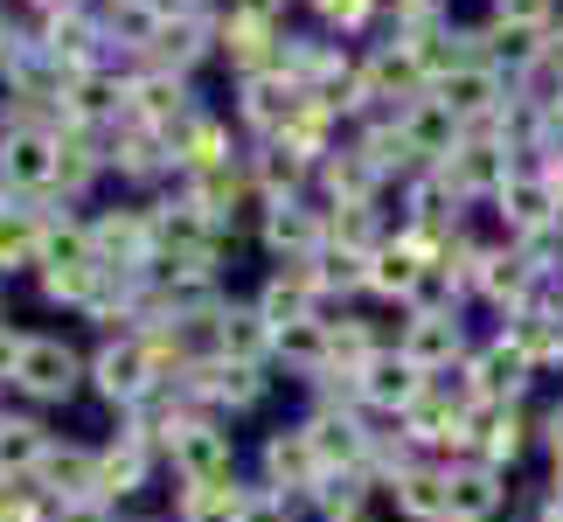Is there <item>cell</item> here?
<instances>
[{
  "mask_svg": "<svg viewBox=\"0 0 563 522\" xmlns=\"http://www.w3.org/2000/svg\"><path fill=\"white\" fill-rule=\"evenodd\" d=\"M8 398L21 411H63V404L91 398V348H77L63 328H29Z\"/></svg>",
  "mask_w": 563,
  "mask_h": 522,
  "instance_id": "obj_1",
  "label": "cell"
},
{
  "mask_svg": "<svg viewBox=\"0 0 563 522\" xmlns=\"http://www.w3.org/2000/svg\"><path fill=\"white\" fill-rule=\"evenodd\" d=\"M161 383H175V362H167L161 335H140V328L98 335V348H91V398L112 411V418H125V411H133L140 398H154Z\"/></svg>",
  "mask_w": 563,
  "mask_h": 522,
  "instance_id": "obj_2",
  "label": "cell"
},
{
  "mask_svg": "<svg viewBox=\"0 0 563 522\" xmlns=\"http://www.w3.org/2000/svg\"><path fill=\"white\" fill-rule=\"evenodd\" d=\"M161 460H167V481L175 488H209V481H236V474H244V446H236L230 418L188 411V418L167 425Z\"/></svg>",
  "mask_w": 563,
  "mask_h": 522,
  "instance_id": "obj_3",
  "label": "cell"
},
{
  "mask_svg": "<svg viewBox=\"0 0 563 522\" xmlns=\"http://www.w3.org/2000/svg\"><path fill=\"white\" fill-rule=\"evenodd\" d=\"M460 377L473 390V404H529L536 383H543V369H536V356L508 328H494V335L473 341V356L460 362Z\"/></svg>",
  "mask_w": 563,
  "mask_h": 522,
  "instance_id": "obj_4",
  "label": "cell"
},
{
  "mask_svg": "<svg viewBox=\"0 0 563 522\" xmlns=\"http://www.w3.org/2000/svg\"><path fill=\"white\" fill-rule=\"evenodd\" d=\"M91 224V251H98V265L104 272H154V209H146V195H133V203H104L84 216Z\"/></svg>",
  "mask_w": 563,
  "mask_h": 522,
  "instance_id": "obj_5",
  "label": "cell"
},
{
  "mask_svg": "<svg viewBox=\"0 0 563 522\" xmlns=\"http://www.w3.org/2000/svg\"><path fill=\"white\" fill-rule=\"evenodd\" d=\"M161 474H167L161 439H146V432H133V425H119V432H104V439H98V502L133 509Z\"/></svg>",
  "mask_w": 563,
  "mask_h": 522,
  "instance_id": "obj_6",
  "label": "cell"
},
{
  "mask_svg": "<svg viewBox=\"0 0 563 522\" xmlns=\"http://www.w3.org/2000/svg\"><path fill=\"white\" fill-rule=\"evenodd\" d=\"M515 167H522V146H515L501 126H487V133H466L460 146H452V161H445L439 174L452 182V195L473 209V203H494V195L508 188Z\"/></svg>",
  "mask_w": 563,
  "mask_h": 522,
  "instance_id": "obj_7",
  "label": "cell"
},
{
  "mask_svg": "<svg viewBox=\"0 0 563 522\" xmlns=\"http://www.w3.org/2000/svg\"><path fill=\"white\" fill-rule=\"evenodd\" d=\"M0 188L49 203V188H56V126L49 119H0Z\"/></svg>",
  "mask_w": 563,
  "mask_h": 522,
  "instance_id": "obj_8",
  "label": "cell"
},
{
  "mask_svg": "<svg viewBox=\"0 0 563 522\" xmlns=\"http://www.w3.org/2000/svg\"><path fill=\"white\" fill-rule=\"evenodd\" d=\"M424 383H431V377L404 356V348H383V356H369L362 369H349V398L369 411L376 425H397L404 411L424 398Z\"/></svg>",
  "mask_w": 563,
  "mask_h": 522,
  "instance_id": "obj_9",
  "label": "cell"
},
{
  "mask_svg": "<svg viewBox=\"0 0 563 522\" xmlns=\"http://www.w3.org/2000/svg\"><path fill=\"white\" fill-rule=\"evenodd\" d=\"M431 98H439L466 133H487V126L508 119L515 84H508V70H494V63H460V70H445L439 84H431Z\"/></svg>",
  "mask_w": 563,
  "mask_h": 522,
  "instance_id": "obj_10",
  "label": "cell"
},
{
  "mask_svg": "<svg viewBox=\"0 0 563 522\" xmlns=\"http://www.w3.org/2000/svg\"><path fill=\"white\" fill-rule=\"evenodd\" d=\"M307 98H313L307 84H299L292 70H278V63H272V70L236 77V105H230V112H236V126H244L251 146H257V140H278V133H286V126L299 119V105H307Z\"/></svg>",
  "mask_w": 563,
  "mask_h": 522,
  "instance_id": "obj_11",
  "label": "cell"
},
{
  "mask_svg": "<svg viewBox=\"0 0 563 522\" xmlns=\"http://www.w3.org/2000/svg\"><path fill=\"white\" fill-rule=\"evenodd\" d=\"M529 446H536V411L529 404H473L466 411V453L460 460H487V467L515 474L529 460Z\"/></svg>",
  "mask_w": 563,
  "mask_h": 522,
  "instance_id": "obj_12",
  "label": "cell"
},
{
  "mask_svg": "<svg viewBox=\"0 0 563 522\" xmlns=\"http://www.w3.org/2000/svg\"><path fill=\"white\" fill-rule=\"evenodd\" d=\"M251 481L307 509V494L320 488V460H313V446H307V432H299V418H292V425H272L265 439H257V453H251Z\"/></svg>",
  "mask_w": 563,
  "mask_h": 522,
  "instance_id": "obj_13",
  "label": "cell"
},
{
  "mask_svg": "<svg viewBox=\"0 0 563 522\" xmlns=\"http://www.w3.org/2000/svg\"><path fill=\"white\" fill-rule=\"evenodd\" d=\"M251 237L272 251V265H286V258H313L320 244H328V209H320L313 195H278V203H257Z\"/></svg>",
  "mask_w": 563,
  "mask_h": 522,
  "instance_id": "obj_14",
  "label": "cell"
},
{
  "mask_svg": "<svg viewBox=\"0 0 563 522\" xmlns=\"http://www.w3.org/2000/svg\"><path fill=\"white\" fill-rule=\"evenodd\" d=\"M278 50H286V21H278V14H257V8H236V0H223V14H216V56H223L236 77L272 70Z\"/></svg>",
  "mask_w": 563,
  "mask_h": 522,
  "instance_id": "obj_15",
  "label": "cell"
},
{
  "mask_svg": "<svg viewBox=\"0 0 563 522\" xmlns=\"http://www.w3.org/2000/svg\"><path fill=\"white\" fill-rule=\"evenodd\" d=\"M473 341H481V335L466 328V307H460V314H397V348L424 369V377L460 369V362L473 356Z\"/></svg>",
  "mask_w": 563,
  "mask_h": 522,
  "instance_id": "obj_16",
  "label": "cell"
},
{
  "mask_svg": "<svg viewBox=\"0 0 563 522\" xmlns=\"http://www.w3.org/2000/svg\"><path fill=\"white\" fill-rule=\"evenodd\" d=\"M494 224H501L508 244H536V237H550L556 230V182L543 167H515L508 174V188L494 195Z\"/></svg>",
  "mask_w": 563,
  "mask_h": 522,
  "instance_id": "obj_17",
  "label": "cell"
},
{
  "mask_svg": "<svg viewBox=\"0 0 563 522\" xmlns=\"http://www.w3.org/2000/svg\"><path fill=\"white\" fill-rule=\"evenodd\" d=\"M188 112H195V77L154 70V63H125V119H133V126L175 133Z\"/></svg>",
  "mask_w": 563,
  "mask_h": 522,
  "instance_id": "obj_18",
  "label": "cell"
},
{
  "mask_svg": "<svg viewBox=\"0 0 563 522\" xmlns=\"http://www.w3.org/2000/svg\"><path fill=\"white\" fill-rule=\"evenodd\" d=\"M49 216H56V203L0 188V286H8V279H35L42 244H49Z\"/></svg>",
  "mask_w": 563,
  "mask_h": 522,
  "instance_id": "obj_19",
  "label": "cell"
},
{
  "mask_svg": "<svg viewBox=\"0 0 563 522\" xmlns=\"http://www.w3.org/2000/svg\"><path fill=\"white\" fill-rule=\"evenodd\" d=\"M515 509V474L487 460H445V522H501Z\"/></svg>",
  "mask_w": 563,
  "mask_h": 522,
  "instance_id": "obj_20",
  "label": "cell"
},
{
  "mask_svg": "<svg viewBox=\"0 0 563 522\" xmlns=\"http://www.w3.org/2000/svg\"><path fill=\"white\" fill-rule=\"evenodd\" d=\"M439 251H424L418 237H410L404 224L383 237V244L369 251V286H362V300H376V307H389V314H404L410 307V293H418V279H424V265Z\"/></svg>",
  "mask_w": 563,
  "mask_h": 522,
  "instance_id": "obj_21",
  "label": "cell"
},
{
  "mask_svg": "<svg viewBox=\"0 0 563 522\" xmlns=\"http://www.w3.org/2000/svg\"><path fill=\"white\" fill-rule=\"evenodd\" d=\"M251 307L265 314V328H292V320H313V314H328V293H320V272H313V258H286V265H272L265 272V286L251 293Z\"/></svg>",
  "mask_w": 563,
  "mask_h": 522,
  "instance_id": "obj_22",
  "label": "cell"
},
{
  "mask_svg": "<svg viewBox=\"0 0 563 522\" xmlns=\"http://www.w3.org/2000/svg\"><path fill=\"white\" fill-rule=\"evenodd\" d=\"M104 154H112V174L125 188L140 195H161L167 182H175V154H167V133H154V126H133L119 119L112 133H104Z\"/></svg>",
  "mask_w": 563,
  "mask_h": 522,
  "instance_id": "obj_23",
  "label": "cell"
},
{
  "mask_svg": "<svg viewBox=\"0 0 563 522\" xmlns=\"http://www.w3.org/2000/svg\"><path fill=\"white\" fill-rule=\"evenodd\" d=\"M112 182V154H104V133H77V126H56V209H84L91 188Z\"/></svg>",
  "mask_w": 563,
  "mask_h": 522,
  "instance_id": "obj_24",
  "label": "cell"
},
{
  "mask_svg": "<svg viewBox=\"0 0 563 522\" xmlns=\"http://www.w3.org/2000/svg\"><path fill=\"white\" fill-rule=\"evenodd\" d=\"M167 154H175V182H188V174H216V167L244 161V146L230 140V119H223V112L195 105L175 133H167Z\"/></svg>",
  "mask_w": 563,
  "mask_h": 522,
  "instance_id": "obj_25",
  "label": "cell"
},
{
  "mask_svg": "<svg viewBox=\"0 0 563 522\" xmlns=\"http://www.w3.org/2000/svg\"><path fill=\"white\" fill-rule=\"evenodd\" d=\"M119 119H125V63L77 70L70 91H63V126H77V133H112Z\"/></svg>",
  "mask_w": 563,
  "mask_h": 522,
  "instance_id": "obj_26",
  "label": "cell"
},
{
  "mask_svg": "<svg viewBox=\"0 0 563 522\" xmlns=\"http://www.w3.org/2000/svg\"><path fill=\"white\" fill-rule=\"evenodd\" d=\"M35 488L49 494V502H91L98 494V439H70V432H56L49 453H42L35 467Z\"/></svg>",
  "mask_w": 563,
  "mask_h": 522,
  "instance_id": "obj_27",
  "label": "cell"
},
{
  "mask_svg": "<svg viewBox=\"0 0 563 522\" xmlns=\"http://www.w3.org/2000/svg\"><path fill=\"white\" fill-rule=\"evenodd\" d=\"M272 369H278V377H292V383H307V390L328 383L334 377V328H328V314L278 328L272 335Z\"/></svg>",
  "mask_w": 563,
  "mask_h": 522,
  "instance_id": "obj_28",
  "label": "cell"
},
{
  "mask_svg": "<svg viewBox=\"0 0 563 522\" xmlns=\"http://www.w3.org/2000/svg\"><path fill=\"white\" fill-rule=\"evenodd\" d=\"M389 119H397V133H404L410 167H445V161H452V146L466 140V126L452 119V112H445V105L431 98V91H424V98H410L404 112H389Z\"/></svg>",
  "mask_w": 563,
  "mask_h": 522,
  "instance_id": "obj_29",
  "label": "cell"
},
{
  "mask_svg": "<svg viewBox=\"0 0 563 522\" xmlns=\"http://www.w3.org/2000/svg\"><path fill=\"white\" fill-rule=\"evenodd\" d=\"M223 14V8H216ZM216 14H181V21H161L154 50H146L140 63H154V70H175V77H195L202 63L216 56Z\"/></svg>",
  "mask_w": 563,
  "mask_h": 522,
  "instance_id": "obj_30",
  "label": "cell"
},
{
  "mask_svg": "<svg viewBox=\"0 0 563 522\" xmlns=\"http://www.w3.org/2000/svg\"><path fill=\"white\" fill-rule=\"evenodd\" d=\"M104 272L98 258H42L35 265V293L42 307H63V314H91V300L104 293Z\"/></svg>",
  "mask_w": 563,
  "mask_h": 522,
  "instance_id": "obj_31",
  "label": "cell"
},
{
  "mask_svg": "<svg viewBox=\"0 0 563 522\" xmlns=\"http://www.w3.org/2000/svg\"><path fill=\"white\" fill-rule=\"evenodd\" d=\"M49 418L42 411H8L0 404V481H35V467H42V453H49Z\"/></svg>",
  "mask_w": 563,
  "mask_h": 522,
  "instance_id": "obj_32",
  "label": "cell"
},
{
  "mask_svg": "<svg viewBox=\"0 0 563 522\" xmlns=\"http://www.w3.org/2000/svg\"><path fill=\"white\" fill-rule=\"evenodd\" d=\"M383 509L397 522H445V460H410L383 488Z\"/></svg>",
  "mask_w": 563,
  "mask_h": 522,
  "instance_id": "obj_33",
  "label": "cell"
},
{
  "mask_svg": "<svg viewBox=\"0 0 563 522\" xmlns=\"http://www.w3.org/2000/svg\"><path fill=\"white\" fill-rule=\"evenodd\" d=\"M216 362H272L265 314H257L251 300H236V293H223V307H216Z\"/></svg>",
  "mask_w": 563,
  "mask_h": 522,
  "instance_id": "obj_34",
  "label": "cell"
},
{
  "mask_svg": "<svg viewBox=\"0 0 563 522\" xmlns=\"http://www.w3.org/2000/svg\"><path fill=\"white\" fill-rule=\"evenodd\" d=\"M389 203V195H383ZM383 203H341V209H328V244L334 251H355V258H369L389 230H397V216H389Z\"/></svg>",
  "mask_w": 563,
  "mask_h": 522,
  "instance_id": "obj_35",
  "label": "cell"
},
{
  "mask_svg": "<svg viewBox=\"0 0 563 522\" xmlns=\"http://www.w3.org/2000/svg\"><path fill=\"white\" fill-rule=\"evenodd\" d=\"M251 502V481L236 474V481H209V488H175V509L167 522H236Z\"/></svg>",
  "mask_w": 563,
  "mask_h": 522,
  "instance_id": "obj_36",
  "label": "cell"
},
{
  "mask_svg": "<svg viewBox=\"0 0 563 522\" xmlns=\"http://www.w3.org/2000/svg\"><path fill=\"white\" fill-rule=\"evenodd\" d=\"M307 14L320 21V35H362L383 14V0H307Z\"/></svg>",
  "mask_w": 563,
  "mask_h": 522,
  "instance_id": "obj_37",
  "label": "cell"
},
{
  "mask_svg": "<svg viewBox=\"0 0 563 522\" xmlns=\"http://www.w3.org/2000/svg\"><path fill=\"white\" fill-rule=\"evenodd\" d=\"M487 21H508V29L550 35L556 21H563V0H487Z\"/></svg>",
  "mask_w": 563,
  "mask_h": 522,
  "instance_id": "obj_38",
  "label": "cell"
},
{
  "mask_svg": "<svg viewBox=\"0 0 563 522\" xmlns=\"http://www.w3.org/2000/svg\"><path fill=\"white\" fill-rule=\"evenodd\" d=\"M0 522H56V502L35 481H0Z\"/></svg>",
  "mask_w": 563,
  "mask_h": 522,
  "instance_id": "obj_39",
  "label": "cell"
},
{
  "mask_svg": "<svg viewBox=\"0 0 563 522\" xmlns=\"http://www.w3.org/2000/svg\"><path fill=\"white\" fill-rule=\"evenodd\" d=\"M236 522H307V509L299 502H286V494H272V488H257L251 481V502H244V515Z\"/></svg>",
  "mask_w": 563,
  "mask_h": 522,
  "instance_id": "obj_40",
  "label": "cell"
},
{
  "mask_svg": "<svg viewBox=\"0 0 563 522\" xmlns=\"http://www.w3.org/2000/svg\"><path fill=\"white\" fill-rule=\"evenodd\" d=\"M383 14H389V29H424V21L452 14V0H383Z\"/></svg>",
  "mask_w": 563,
  "mask_h": 522,
  "instance_id": "obj_41",
  "label": "cell"
},
{
  "mask_svg": "<svg viewBox=\"0 0 563 522\" xmlns=\"http://www.w3.org/2000/svg\"><path fill=\"white\" fill-rule=\"evenodd\" d=\"M21 341H29V328L0 314V404H8V390H14V362H21Z\"/></svg>",
  "mask_w": 563,
  "mask_h": 522,
  "instance_id": "obj_42",
  "label": "cell"
},
{
  "mask_svg": "<svg viewBox=\"0 0 563 522\" xmlns=\"http://www.w3.org/2000/svg\"><path fill=\"white\" fill-rule=\"evenodd\" d=\"M536 446H543L550 460H563V398L536 411Z\"/></svg>",
  "mask_w": 563,
  "mask_h": 522,
  "instance_id": "obj_43",
  "label": "cell"
},
{
  "mask_svg": "<svg viewBox=\"0 0 563 522\" xmlns=\"http://www.w3.org/2000/svg\"><path fill=\"white\" fill-rule=\"evenodd\" d=\"M56 522H119V509L91 494V502H63V509H56Z\"/></svg>",
  "mask_w": 563,
  "mask_h": 522,
  "instance_id": "obj_44",
  "label": "cell"
},
{
  "mask_svg": "<svg viewBox=\"0 0 563 522\" xmlns=\"http://www.w3.org/2000/svg\"><path fill=\"white\" fill-rule=\"evenodd\" d=\"M543 63H550V77L563 84V21H556V29H550V50H543Z\"/></svg>",
  "mask_w": 563,
  "mask_h": 522,
  "instance_id": "obj_45",
  "label": "cell"
},
{
  "mask_svg": "<svg viewBox=\"0 0 563 522\" xmlns=\"http://www.w3.org/2000/svg\"><path fill=\"white\" fill-rule=\"evenodd\" d=\"M341 522H397V515H389L383 502H369V509H355V515H341Z\"/></svg>",
  "mask_w": 563,
  "mask_h": 522,
  "instance_id": "obj_46",
  "label": "cell"
},
{
  "mask_svg": "<svg viewBox=\"0 0 563 522\" xmlns=\"http://www.w3.org/2000/svg\"><path fill=\"white\" fill-rule=\"evenodd\" d=\"M543 494H556V502H563V460H550V488Z\"/></svg>",
  "mask_w": 563,
  "mask_h": 522,
  "instance_id": "obj_47",
  "label": "cell"
},
{
  "mask_svg": "<svg viewBox=\"0 0 563 522\" xmlns=\"http://www.w3.org/2000/svg\"><path fill=\"white\" fill-rule=\"evenodd\" d=\"M119 522H167V515H146V509H119Z\"/></svg>",
  "mask_w": 563,
  "mask_h": 522,
  "instance_id": "obj_48",
  "label": "cell"
},
{
  "mask_svg": "<svg viewBox=\"0 0 563 522\" xmlns=\"http://www.w3.org/2000/svg\"><path fill=\"white\" fill-rule=\"evenodd\" d=\"M8 21H14V0H0V35H8Z\"/></svg>",
  "mask_w": 563,
  "mask_h": 522,
  "instance_id": "obj_49",
  "label": "cell"
}]
</instances>
